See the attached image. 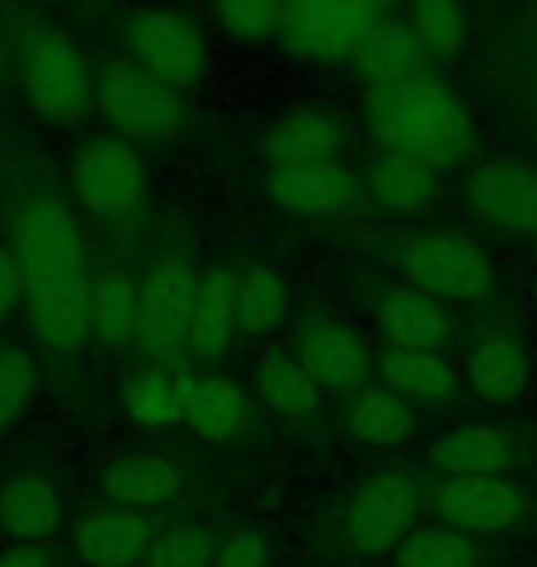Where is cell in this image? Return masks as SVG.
Listing matches in <instances>:
<instances>
[{"label": "cell", "instance_id": "6da1fadb", "mask_svg": "<svg viewBox=\"0 0 537 567\" xmlns=\"http://www.w3.org/2000/svg\"><path fill=\"white\" fill-rule=\"evenodd\" d=\"M361 118L369 137L383 152L420 158L442 174L475 147V118L464 96L438 74H420L394 89H375L364 96Z\"/></svg>", "mask_w": 537, "mask_h": 567}, {"label": "cell", "instance_id": "7a4b0ae2", "mask_svg": "<svg viewBox=\"0 0 537 567\" xmlns=\"http://www.w3.org/2000/svg\"><path fill=\"white\" fill-rule=\"evenodd\" d=\"M11 255L27 274V288L89 277L82 214L71 199L55 196V192H33L19 203L16 218H11Z\"/></svg>", "mask_w": 537, "mask_h": 567}, {"label": "cell", "instance_id": "3957f363", "mask_svg": "<svg viewBox=\"0 0 537 567\" xmlns=\"http://www.w3.org/2000/svg\"><path fill=\"white\" fill-rule=\"evenodd\" d=\"M71 188L78 207L100 221H130L152 199V166L130 141L104 133L78 144L71 155Z\"/></svg>", "mask_w": 537, "mask_h": 567}, {"label": "cell", "instance_id": "277c9868", "mask_svg": "<svg viewBox=\"0 0 537 567\" xmlns=\"http://www.w3.org/2000/svg\"><path fill=\"white\" fill-rule=\"evenodd\" d=\"M22 93L49 122H74L96 100V74L82 44L60 27L33 30L19 55Z\"/></svg>", "mask_w": 537, "mask_h": 567}, {"label": "cell", "instance_id": "5b68a950", "mask_svg": "<svg viewBox=\"0 0 537 567\" xmlns=\"http://www.w3.org/2000/svg\"><path fill=\"white\" fill-rule=\"evenodd\" d=\"M402 269L416 291L442 306L483 302L494 291V262L486 247L464 233H420L402 247Z\"/></svg>", "mask_w": 537, "mask_h": 567}, {"label": "cell", "instance_id": "8992f818", "mask_svg": "<svg viewBox=\"0 0 537 567\" xmlns=\"http://www.w3.org/2000/svg\"><path fill=\"white\" fill-rule=\"evenodd\" d=\"M96 104L114 137L122 141H166L185 122V104L177 89L158 82L130 60L100 66Z\"/></svg>", "mask_w": 537, "mask_h": 567}, {"label": "cell", "instance_id": "52a82bcc", "mask_svg": "<svg viewBox=\"0 0 537 567\" xmlns=\"http://www.w3.org/2000/svg\"><path fill=\"white\" fill-rule=\"evenodd\" d=\"M420 513H424V483L413 472H375L350 494L342 513V542L353 553L397 549L413 535Z\"/></svg>", "mask_w": 537, "mask_h": 567}, {"label": "cell", "instance_id": "ba28073f", "mask_svg": "<svg viewBox=\"0 0 537 567\" xmlns=\"http://www.w3.org/2000/svg\"><path fill=\"white\" fill-rule=\"evenodd\" d=\"M122 41L130 63L166 85H192L210 63L207 38L199 22L174 8H136L122 22Z\"/></svg>", "mask_w": 537, "mask_h": 567}, {"label": "cell", "instance_id": "9c48e42d", "mask_svg": "<svg viewBox=\"0 0 537 567\" xmlns=\"http://www.w3.org/2000/svg\"><path fill=\"white\" fill-rule=\"evenodd\" d=\"M386 19V11L369 0H302L288 4L280 38L299 60L342 63L353 60L364 38Z\"/></svg>", "mask_w": 537, "mask_h": 567}, {"label": "cell", "instance_id": "30bf717a", "mask_svg": "<svg viewBox=\"0 0 537 567\" xmlns=\"http://www.w3.org/2000/svg\"><path fill=\"white\" fill-rule=\"evenodd\" d=\"M464 207L486 229L537 240V166L523 158H486L464 181Z\"/></svg>", "mask_w": 537, "mask_h": 567}, {"label": "cell", "instance_id": "8fae6325", "mask_svg": "<svg viewBox=\"0 0 537 567\" xmlns=\"http://www.w3.org/2000/svg\"><path fill=\"white\" fill-rule=\"evenodd\" d=\"M445 527L467 538H494L516 530L530 513L519 483L508 475H450L434 494Z\"/></svg>", "mask_w": 537, "mask_h": 567}, {"label": "cell", "instance_id": "7c38bea8", "mask_svg": "<svg viewBox=\"0 0 537 567\" xmlns=\"http://www.w3.org/2000/svg\"><path fill=\"white\" fill-rule=\"evenodd\" d=\"M199 274L188 262H158L141 284V321L136 347L158 361H174L188 347L192 306H196Z\"/></svg>", "mask_w": 537, "mask_h": 567}, {"label": "cell", "instance_id": "4fadbf2b", "mask_svg": "<svg viewBox=\"0 0 537 567\" xmlns=\"http://www.w3.org/2000/svg\"><path fill=\"white\" fill-rule=\"evenodd\" d=\"M269 196L277 207L291 218L302 221H331L347 218L358 207V177L342 163H317V166H295V169H272L269 174Z\"/></svg>", "mask_w": 537, "mask_h": 567}, {"label": "cell", "instance_id": "5bb4252c", "mask_svg": "<svg viewBox=\"0 0 537 567\" xmlns=\"http://www.w3.org/2000/svg\"><path fill=\"white\" fill-rule=\"evenodd\" d=\"M342 126L324 107H295L272 118L258 141V155L269 169H295L317 163H339Z\"/></svg>", "mask_w": 537, "mask_h": 567}, {"label": "cell", "instance_id": "9a60e30c", "mask_svg": "<svg viewBox=\"0 0 537 567\" xmlns=\"http://www.w3.org/2000/svg\"><path fill=\"white\" fill-rule=\"evenodd\" d=\"M158 527L152 516L130 508H96L74 524V557L82 567H141Z\"/></svg>", "mask_w": 537, "mask_h": 567}, {"label": "cell", "instance_id": "2e32d148", "mask_svg": "<svg viewBox=\"0 0 537 567\" xmlns=\"http://www.w3.org/2000/svg\"><path fill=\"white\" fill-rule=\"evenodd\" d=\"M467 388L478 402L508 410L534 388V361L523 339L512 332H489L467 354Z\"/></svg>", "mask_w": 537, "mask_h": 567}, {"label": "cell", "instance_id": "e0dca14e", "mask_svg": "<svg viewBox=\"0 0 537 567\" xmlns=\"http://www.w3.org/2000/svg\"><path fill=\"white\" fill-rule=\"evenodd\" d=\"M100 491L114 508L152 516L185 494V472L158 453H125L100 468Z\"/></svg>", "mask_w": 537, "mask_h": 567}, {"label": "cell", "instance_id": "ac0fdd59", "mask_svg": "<svg viewBox=\"0 0 537 567\" xmlns=\"http://www.w3.org/2000/svg\"><path fill=\"white\" fill-rule=\"evenodd\" d=\"M89 284L93 277H71L55 284H33L27 288V313L30 332L49 350H78L89 339Z\"/></svg>", "mask_w": 537, "mask_h": 567}, {"label": "cell", "instance_id": "d6986e66", "mask_svg": "<svg viewBox=\"0 0 537 567\" xmlns=\"http://www.w3.org/2000/svg\"><path fill=\"white\" fill-rule=\"evenodd\" d=\"M375 328H380L386 350L438 354L453 332V321L438 299L416 288H397L375 306Z\"/></svg>", "mask_w": 537, "mask_h": 567}, {"label": "cell", "instance_id": "ffe728a7", "mask_svg": "<svg viewBox=\"0 0 537 567\" xmlns=\"http://www.w3.org/2000/svg\"><path fill=\"white\" fill-rule=\"evenodd\" d=\"M364 196L380 214H394V218H416L434 207L442 192L438 169L420 163V158L380 152L364 169Z\"/></svg>", "mask_w": 537, "mask_h": 567}, {"label": "cell", "instance_id": "44dd1931", "mask_svg": "<svg viewBox=\"0 0 537 567\" xmlns=\"http://www.w3.org/2000/svg\"><path fill=\"white\" fill-rule=\"evenodd\" d=\"M63 524V491L44 472H16L0 486V530L11 542L44 546Z\"/></svg>", "mask_w": 537, "mask_h": 567}, {"label": "cell", "instance_id": "7402d4cb", "mask_svg": "<svg viewBox=\"0 0 537 567\" xmlns=\"http://www.w3.org/2000/svg\"><path fill=\"white\" fill-rule=\"evenodd\" d=\"M196 377L180 361H155L125 383V413L141 427L185 424L188 402L196 394Z\"/></svg>", "mask_w": 537, "mask_h": 567}, {"label": "cell", "instance_id": "603a6c76", "mask_svg": "<svg viewBox=\"0 0 537 567\" xmlns=\"http://www.w3.org/2000/svg\"><path fill=\"white\" fill-rule=\"evenodd\" d=\"M431 461L445 475H505L516 461V442L497 424H453L431 442Z\"/></svg>", "mask_w": 537, "mask_h": 567}, {"label": "cell", "instance_id": "cb8c5ba5", "mask_svg": "<svg viewBox=\"0 0 537 567\" xmlns=\"http://www.w3.org/2000/svg\"><path fill=\"white\" fill-rule=\"evenodd\" d=\"M350 63H353V74L369 85V93L405 85V82H413V78L427 74L424 71L427 55L402 19H383L380 27L364 38V44Z\"/></svg>", "mask_w": 537, "mask_h": 567}, {"label": "cell", "instance_id": "d4e9b609", "mask_svg": "<svg viewBox=\"0 0 537 567\" xmlns=\"http://www.w3.org/2000/svg\"><path fill=\"white\" fill-rule=\"evenodd\" d=\"M299 361L321 391H353L369 377V347L342 324H313L302 336Z\"/></svg>", "mask_w": 537, "mask_h": 567}, {"label": "cell", "instance_id": "484cf974", "mask_svg": "<svg viewBox=\"0 0 537 567\" xmlns=\"http://www.w3.org/2000/svg\"><path fill=\"white\" fill-rule=\"evenodd\" d=\"M233 336H236V274L225 266H214L210 274L199 277L185 350L196 361H217L233 347Z\"/></svg>", "mask_w": 537, "mask_h": 567}, {"label": "cell", "instance_id": "4316f807", "mask_svg": "<svg viewBox=\"0 0 537 567\" xmlns=\"http://www.w3.org/2000/svg\"><path fill=\"white\" fill-rule=\"evenodd\" d=\"M136 321H141V280L122 269H104L89 284V336L100 347L118 350L136 343Z\"/></svg>", "mask_w": 537, "mask_h": 567}, {"label": "cell", "instance_id": "83f0119b", "mask_svg": "<svg viewBox=\"0 0 537 567\" xmlns=\"http://www.w3.org/2000/svg\"><path fill=\"white\" fill-rule=\"evenodd\" d=\"M383 388L397 399L413 402H450L461 391V372L442 354H409V350H386L380 361Z\"/></svg>", "mask_w": 537, "mask_h": 567}, {"label": "cell", "instance_id": "f1b7e54d", "mask_svg": "<svg viewBox=\"0 0 537 567\" xmlns=\"http://www.w3.org/2000/svg\"><path fill=\"white\" fill-rule=\"evenodd\" d=\"M291 306V284L277 266L250 262L236 274V332L266 336L272 332Z\"/></svg>", "mask_w": 537, "mask_h": 567}, {"label": "cell", "instance_id": "f546056e", "mask_svg": "<svg viewBox=\"0 0 537 567\" xmlns=\"http://www.w3.org/2000/svg\"><path fill=\"white\" fill-rule=\"evenodd\" d=\"M255 388L261 394V402H266L272 413L288 416V421H306L310 413H317L321 394H324L317 388V380L310 377V369H306L299 358L283 354V350H269V354L258 361Z\"/></svg>", "mask_w": 537, "mask_h": 567}, {"label": "cell", "instance_id": "4dcf8cb0", "mask_svg": "<svg viewBox=\"0 0 537 567\" xmlns=\"http://www.w3.org/2000/svg\"><path fill=\"white\" fill-rule=\"evenodd\" d=\"M247 424V394L233 377H203L188 402L185 427L203 442H225Z\"/></svg>", "mask_w": 537, "mask_h": 567}, {"label": "cell", "instance_id": "1f68e13d", "mask_svg": "<svg viewBox=\"0 0 537 567\" xmlns=\"http://www.w3.org/2000/svg\"><path fill=\"white\" fill-rule=\"evenodd\" d=\"M416 431V413L405 399H397L394 391L372 388L364 391L350 410V435L361 446L386 450V446H402V442Z\"/></svg>", "mask_w": 537, "mask_h": 567}, {"label": "cell", "instance_id": "d6a6232c", "mask_svg": "<svg viewBox=\"0 0 537 567\" xmlns=\"http://www.w3.org/2000/svg\"><path fill=\"white\" fill-rule=\"evenodd\" d=\"M402 22L424 49V55L461 52L467 33H472V16H467L464 4H453V0H420L405 11Z\"/></svg>", "mask_w": 537, "mask_h": 567}, {"label": "cell", "instance_id": "836d02e7", "mask_svg": "<svg viewBox=\"0 0 537 567\" xmlns=\"http://www.w3.org/2000/svg\"><path fill=\"white\" fill-rule=\"evenodd\" d=\"M394 567H478V549L475 538L461 535V530L431 524L413 530L397 546Z\"/></svg>", "mask_w": 537, "mask_h": 567}, {"label": "cell", "instance_id": "e575fe53", "mask_svg": "<svg viewBox=\"0 0 537 567\" xmlns=\"http://www.w3.org/2000/svg\"><path fill=\"white\" fill-rule=\"evenodd\" d=\"M214 22L217 30H225L236 41H266L272 33H280L288 4L277 0H221L214 4Z\"/></svg>", "mask_w": 537, "mask_h": 567}, {"label": "cell", "instance_id": "d590c367", "mask_svg": "<svg viewBox=\"0 0 537 567\" xmlns=\"http://www.w3.org/2000/svg\"><path fill=\"white\" fill-rule=\"evenodd\" d=\"M214 553V538L203 527H169L155 535L141 567H210Z\"/></svg>", "mask_w": 537, "mask_h": 567}, {"label": "cell", "instance_id": "8d00e7d4", "mask_svg": "<svg viewBox=\"0 0 537 567\" xmlns=\"http://www.w3.org/2000/svg\"><path fill=\"white\" fill-rule=\"evenodd\" d=\"M33 391H38V365H33V358L19 347H4L0 350V431L22 421Z\"/></svg>", "mask_w": 537, "mask_h": 567}, {"label": "cell", "instance_id": "74e56055", "mask_svg": "<svg viewBox=\"0 0 537 567\" xmlns=\"http://www.w3.org/2000/svg\"><path fill=\"white\" fill-rule=\"evenodd\" d=\"M210 567H272V549L261 535L239 530V535L225 538L214 553Z\"/></svg>", "mask_w": 537, "mask_h": 567}, {"label": "cell", "instance_id": "f35d334b", "mask_svg": "<svg viewBox=\"0 0 537 567\" xmlns=\"http://www.w3.org/2000/svg\"><path fill=\"white\" fill-rule=\"evenodd\" d=\"M22 302H27V274L16 262L11 247H0V321L22 310Z\"/></svg>", "mask_w": 537, "mask_h": 567}, {"label": "cell", "instance_id": "ab89813d", "mask_svg": "<svg viewBox=\"0 0 537 567\" xmlns=\"http://www.w3.org/2000/svg\"><path fill=\"white\" fill-rule=\"evenodd\" d=\"M0 567H55V557L44 546L11 542L8 549H0Z\"/></svg>", "mask_w": 537, "mask_h": 567}, {"label": "cell", "instance_id": "60d3db41", "mask_svg": "<svg viewBox=\"0 0 537 567\" xmlns=\"http://www.w3.org/2000/svg\"><path fill=\"white\" fill-rule=\"evenodd\" d=\"M530 115L537 122V78H534V85H530Z\"/></svg>", "mask_w": 537, "mask_h": 567}, {"label": "cell", "instance_id": "b9f144b4", "mask_svg": "<svg viewBox=\"0 0 537 567\" xmlns=\"http://www.w3.org/2000/svg\"><path fill=\"white\" fill-rule=\"evenodd\" d=\"M530 299H534V310H537V269H534V280H530Z\"/></svg>", "mask_w": 537, "mask_h": 567}, {"label": "cell", "instance_id": "7bdbcfd3", "mask_svg": "<svg viewBox=\"0 0 537 567\" xmlns=\"http://www.w3.org/2000/svg\"><path fill=\"white\" fill-rule=\"evenodd\" d=\"M4 55H8V44H4V30H0V66H4Z\"/></svg>", "mask_w": 537, "mask_h": 567}]
</instances>
